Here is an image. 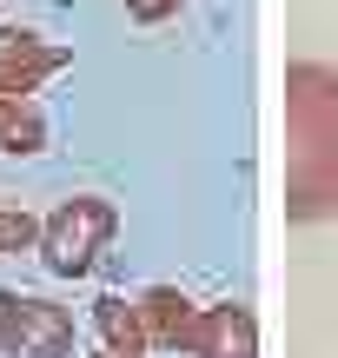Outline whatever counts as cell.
<instances>
[{
	"label": "cell",
	"mask_w": 338,
	"mask_h": 358,
	"mask_svg": "<svg viewBox=\"0 0 338 358\" xmlns=\"http://www.w3.org/2000/svg\"><path fill=\"white\" fill-rule=\"evenodd\" d=\"M338 213V66H286V219L312 226Z\"/></svg>",
	"instance_id": "6da1fadb"
},
{
	"label": "cell",
	"mask_w": 338,
	"mask_h": 358,
	"mask_svg": "<svg viewBox=\"0 0 338 358\" xmlns=\"http://www.w3.org/2000/svg\"><path fill=\"white\" fill-rule=\"evenodd\" d=\"M113 226H119V213L100 192H80V199L53 206V213L40 219V259H47V272L53 279H87L100 245L113 239Z\"/></svg>",
	"instance_id": "7a4b0ae2"
},
{
	"label": "cell",
	"mask_w": 338,
	"mask_h": 358,
	"mask_svg": "<svg viewBox=\"0 0 338 358\" xmlns=\"http://www.w3.org/2000/svg\"><path fill=\"white\" fill-rule=\"evenodd\" d=\"M66 60H73V53H66L60 40H40L34 27H0V93L34 100V87L53 80Z\"/></svg>",
	"instance_id": "3957f363"
},
{
	"label": "cell",
	"mask_w": 338,
	"mask_h": 358,
	"mask_svg": "<svg viewBox=\"0 0 338 358\" xmlns=\"http://www.w3.org/2000/svg\"><path fill=\"white\" fill-rule=\"evenodd\" d=\"M7 358H73V312L53 299H13Z\"/></svg>",
	"instance_id": "277c9868"
},
{
	"label": "cell",
	"mask_w": 338,
	"mask_h": 358,
	"mask_svg": "<svg viewBox=\"0 0 338 358\" xmlns=\"http://www.w3.org/2000/svg\"><path fill=\"white\" fill-rule=\"evenodd\" d=\"M140 319H146L153 352H186V358H193L206 306H199V299H186L179 285H146V292H140Z\"/></svg>",
	"instance_id": "5b68a950"
},
{
	"label": "cell",
	"mask_w": 338,
	"mask_h": 358,
	"mask_svg": "<svg viewBox=\"0 0 338 358\" xmlns=\"http://www.w3.org/2000/svg\"><path fill=\"white\" fill-rule=\"evenodd\" d=\"M193 358H259V319L246 306H206Z\"/></svg>",
	"instance_id": "8992f818"
},
{
	"label": "cell",
	"mask_w": 338,
	"mask_h": 358,
	"mask_svg": "<svg viewBox=\"0 0 338 358\" xmlns=\"http://www.w3.org/2000/svg\"><path fill=\"white\" fill-rule=\"evenodd\" d=\"M93 325H100V338H106L113 358H146V352H153L146 319H140V299H119V292L93 299Z\"/></svg>",
	"instance_id": "52a82bcc"
},
{
	"label": "cell",
	"mask_w": 338,
	"mask_h": 358,
	"mask_svg": "<svg viewBox=\"0 0 338 358\" xmlns=\"http://www.w3.org/2000/svg\"><path fill=\"white\" fill-rule=\"evenodd\" d=\"M40 146H47V113L34 100H20V93H0V153L27 159Z\"/></svg>",
	"instance_id": "ba28073f"
},
{
	"label": "cell",
	"mask_w": 338,
	"mask_h": 358,
	"mask_svg": "<svg viewBox=\"0 0 338 358\" xmlns=\"http://www.w3.org/2000/svg\"><path fill=\"white\" fill-rule=\"evenodd\" d=\"M27 245H40V219L20 206H0V252H27Z\"/></svg>",
	"instance_id": "9c48e42d"
},
{
	"label": "cell",
	"mask_w": 338,
	"mask_h": 358,
	"mask_svg": "<svg viewBox=\"0 0 338 358\" xmlns=\"http://www.w3.org/2000/svg\"><path fill=\"white\" fill-rule=\"evenodd\" d=\"M179 7H186V0H126V13H133V20H146V27L166 20V13H179Z\"/></svg>",
	"instance_id": "30bf717a"
},
{
	"label": "cell",
	"mask_w": 338,
	"mask_h": 358,
	"mask_svg": "<svg viewBox=\"0 0 338 358\" xmlns=\"http://www.w3.org/2000/svg\"><path fill=\"white\" fill-rule=\"evenodd\" d=\"M13 299L20 292H0V352H7V332H13Z\"/></svg>",
	"instance_id": "8fae6325"
},
{
	"label": "cell",
	"mask_w": 338,
	"mask_h": 358,
	"mask_svg": "<svg viewBox=\"0 0 338 358\" xmlns=\"http://www.w3.org/2000/svg\"><path fill=\"white\" fill-rule=\"evenodd\" d=\"M100 358H113V352H100Z\"/></svg>",
	"instance_id": "7c38bea8"
}]
</instances>
